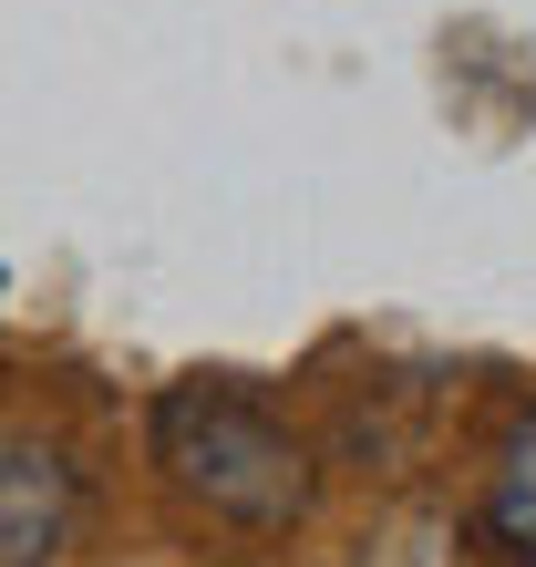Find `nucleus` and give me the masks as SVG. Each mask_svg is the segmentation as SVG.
I'll return each mask as SVG.
<instances>
[{
    "label": "nucleus",
    "mask_w": 536,
    "mask_h": 567,
    "mask_svg": "<svg viewBox=\"0 0 536 567\" xmlns=\"http://www.w3.org/2000/svg\"><path fill=\"white\" fill-rule=\"evenodd\" d=\"M155 454L176 464L186 495H207L238 526H289L310 506V444L289 423H268L248 392H217V382L165 392L155 403Z\"/></svg>",
    "instance_id": "f257e3e1"
},
{
    "label": "nucleus",
    "mask_w": 536,
    "mask_h": 567,
    "mask_svg": "<svg viewBox=\"0 0 536 567\" xmlns=\"http://www.w3.org/2000/svg\"><path fill=\"white\" fill-rule=\"evenodd\" d=\"M73 526V464L31 433H0V567H52Z\"/></svg>",
    "instance_id": "f03ea898"
},
{
    "label": "nucleus",
    "mask_w": 536,
    "mask_h": 567,
    "mask_svg": "<svg viewBox=\"0 0 536 567\" xmlns=\"http://www.w3.org/2000/svg\"><path fill=\"white\" fill-rule=\"evenodd\" d=\"M485 537L536 557V413L506 433V454H495V485H485Z\"/></svg>",
    "instance_id": "7ed1b4c3"
}]
</instances>
